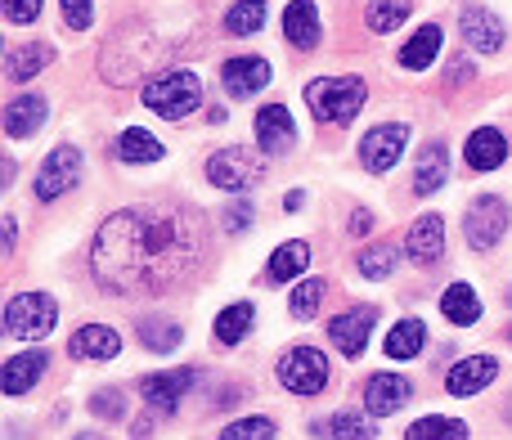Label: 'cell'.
Returning a JSON list of instances; mask_svg holds the SVG:
<instances>
[{"mask_svg":"<svg viewBox=\"0 0 512 440\" xmlns=\"http://www.w3.org/2000/svg\"><path fill=\"white\" fill-rule=\"evenodd\" d=\"M54 319H59L54 297H45V292H18V297H9L0 324H5V337H18V342H41V337L54 333Z\"/></svg>","mask_w":512,"mask_h":440,"instance_id":"4","label":"cell"},{"mask_svg":"<svg viewBox=\"0 0 512 440\" xmlns=\"http://www.w3.org/2000/svg\"><path fill=\"white\" fill-rule=\"evenodd\" d=\"M405 440H468V423H463V418L432 414V418H418L405 432Z\"/></svg>","mask_w":512,"mask_h":440,"instance_id":"33","label":"cell"},{"mask_svg":"<svg viewBox=\"0 0 512 440\" xmlns=\"http://www.w3.org/2000/svg\"><path fill=\"white\" fill-rule=\"evenodd\" d=\"M306 265H310V243L292 238V243L274 247L270 265H265V279H270V283H288V279H297V274L306 270Z\"/></svg>","mask_w":512,"mask_h":440,"instance_id":"27","label":"cell"},{"mask_svg":"<svg viewBox=\"0 0 512 440\" xmlns=\"http://www.w3.org/2000/svg\"><path fill=\"white\" fill-rule=\"evenodd\" d=\"M423 342H427L423 319H400L387 333V355L391 360H414V355H423Z\"/></svg>","mask_w":512,"mask_h":440,"instance_id":"31","label":"cell"},{"mask_svg":"<svg viewBox=\"0 0 512 440\" xmlns=\"http://www.w3.org/2000/svg\"><path fill=\"white\" fill-rule=\"evenodd\" d=\"M90 18H95V9H90V0H63V23L72 27V32H86Z\"/></svg>","mask_w":512,"mask_h":440,"instance_id":"40","label":"cell"},{"mask_svg":"<svg viewBox=\"0 0 512 440\" xmlns=\"http://www.w3.org/2000/svg\"><path fill=\"white\" fill-rule=\"evenodd\" d=\"M373 324H378V310H373V306H355V310H342V315L328 324V337H333V346L346 355V360H360L364 346H369Z\"/></svg>","mask_w":512,"mask_h":440,"instance_id":"10","label":"cell"},{"mask_svg":"<svg viewBox=\"0 0 512 440\" xmlns=\"http://www.w3.org/2000/svg\"><path fill=\"white\" fill-rule=\"evenodd\" d=\"M221 81L234 99H252L256 90L270 86V63L256 59V54H239V59H225L221 63Z\"/></svg>","mask_w":512,"mask_h":440,"instance_id":"14","label":"cell"},{"mask_svg":"<svg viewBox=\"0 0 512 440\" xmlns=\"http://www.w3.org/2000/svg\"><path fill=\"white\" fill-rule=\"evenodd\" d=\"M252 216H256L252 203H234V207H225V212H221V225L230 229V234H243V229L252 225Z\"/></svg>","mask_w":512,"mask_h":440,"instance_id":"42","label":"cell"},{"mask_svg":"<svg viewBox=\"0 0 512 440\" xmlns=\"http://www.w3.org/2000/svg\"><path fill=\"white\" fill-rule=\"evenodd\" d=\"M445 176H450V153H445V144H427L423 158H418V171H414V194L418 198L436 194V189L445 185Z\"/></svg>","mask_w":512,"mask_h":440,"instance_id":"26","label":"cell"},{"mask_svg":"<svg viewBox=\"0 0 512 440\" xmlns=\"http://www.w3.org/2000/svg\"><path fill=\"white\" fill-rule=\"evenodd\" d=\"M310 432L324 436V440H373V418H364L360 409H342V414L333 418H319V423H310Z\"/></svg>","mask_w":512,"mask_h":440,"instance_id":"23","label":"cell"},{"mask_svg":"<svg viewBox=\"0 0 512 440\" xmlns=\"http://www.w3.org/2000/svg\"><path fill=\"white\" fill-rule=\"evenodd\" d=\"M41 5L45 0H5V14H9V23H36L41 18Z\"/></svg>","mask_w":512,"mask_h":440,"instance_id":"41","label":"cell"},{"mask_svg":"<svg viewBox=\"0 0 512 440\" xmlns=\"http://www.w3.org/2000/svg\"><path fill=\"white\" fill-rule=\"evenodd\" d=\"M463 158H468L472 171H495L508 162V140L504 131H495V126H481V131L468 135V149H463Z\"/></svg>","mask_w":512,"mask_h":440,"instance_id":"21","label":"cell"},{"mask_svg":"<svg viewBox=\"0 0 512 440\" xmlns=\"http://www.w3.org/2000/svg\"><path fill=\"white\" fill-rule=\"evenodd\" d=\"M45 126V99L41 95H18L5 104V135L9 140H27Z\"/></svg>","mask_w":512,"mask_h":440,"instance_id":"22","label":"cell"},{"mask_svg":"<svg viewBox=\"0 0 512 440\" xmlns=\"http://www.w3.org/2000/svg\"><path fill=\"white\" fill-rule=\"evenodd\" d=\"M252 319H256L252 301H234V306H225L221 315H216V324H212L216 342H221V346H239L243 337L252 333Z\"/></svg>","mask_w":512,"mask_h":440,"instance_id":"29","label":"cell"},{"mask_svg":"<svg viewBox=\"0 0 512 440\" xmlns=\"http://www.w3.org/2000/svg\"><path fill=\"white\" fill-rule=\"evenodd\" d=\"M265 27V0H239V5L225 14V32L230 36H252Z\"/></svg>","mask_w":512,"mask_h":440,"instance_id":"35","label":"cell"},{"mask_svg":"<svg viewBox=\"0 0 512 440\" xmlns=\"http://www.w3.org/2000/svg\"><path fill=\"white\" fill-rule=\"evenodd\" d=\"M508 203L499 194H481L468 203V212H463V234H468V243L477 247V252H490L495 243H504L508 234Z\"/></svg>","mask_w":512,"mask_h":440,"instance_id":"5","label":"cell"},{"mask_svg":"<svg viewBox=\"0 0 512 440\" xmlns=\"http://www.w3.org/2000/svg\"><path fill=\"white\" fill-rule=\"evenodd\" d=\"M508 342H512V328H508Z\"/></svg>","mask_w":512,"mask_h":440,"instance_id":"47","label":"cell"},{"mask_svg":"<svg viewBox=\"0 0 512 440\" xmlns=\"http://www.w3.org/2000/svg\"><path fill=\"white\" fill-rule=\"evenodd\" d=\"M346 229H351L355 238H364L373 229V212H364V207H360V212H351V225H346Z\"/></svg>","mask_w":512,"mask_h":440,"instance_id":"43","label":"cell"},{"mask_svg":"<svg viewBox=\"0 0 512 440\" xmlns=\"http://www.w3.org/2000/svg\"><path fill=\"white\" fill-rule=\"evenodd\" d=\"M405 144H409V126H405V122H382V126H373V131L360 140V162H364V171H373V176H387V171L400 162Z\"/></svg>","mask_w":512,"mask_h":440,"instance_id":"8","label":"cell"},{"mask_svg":"<svg viewBox=\"0 0 512 440\" xmlns=\"http://www.w3.org/2000/svg\"><path fill=\"white\" fill-rule=\"evenodd\" d=\"M261 176H265V162L252 158L248 149H221L207 158V180H212L216 189H225V194H243V189H252Z\"/></svg>","mask_w":512,"mask_h":440,"instance_id":"7","label":"cell"},{"mask_svg":"<svg viewBox=\"0 0 512 440\" xmlns=\"http://www.w3.org/2000/svg\"><path fill=\"white\" fill-rule=\"evenodd\" d=\"M117 158L122 162H158L162 158V144H158V135H149L144 126H131V131H122L117 135Z\"/></svg>","mask_w":512,"mask_h":440,"instance_id":"32","label":"cell"},{"mask_svg":"<svg viewBox=\"0 0 512 440\" xmlns=\"http://www.w3.org/2000/svg\"><path fill=\"white\" fill-rule=\"evenodd\" d=\"M405 252L414 256V265H441V256H445V220L441 216H418L414 225H409Z\"/></svg>","mask_w":512,"mask_h":440,"instance_id":"16","label":"cell"},{"mask_svg":"<svg viewBox=\"0 0 512 440\" xmlns=\"http://www.w3.org/2000/svg\"><path fill=\"white\" fill-rule=\"evenodd\" d=\"M216 440H274V423L270 418H239V423H230Z\"/></svg>","mask_w":512,"mask_h":440,"instance_id":"38","label":"cell"},{"mask_svg":"<svg viewBox=\"0 0 512 440\" xmlns=\"http://www.w3.org/2000/svg\"><path fill=\"white\" fill-rule=\"evenodd\" d=\"M409 396H414V387H409V378H400V373H373V378L364 382V409H369V418L396 414V409H405Z\"/></svg>","mask_w":512,"mask_h":440,"instance_id":"13","label":"cell"},{"mask_svg":"<svg viewBox=\"0 0 512 440\" xmlns=\"http://www.w3.org/2000/svg\"><path fill=\"white\" fill-rule=\"evenodd\" d=\"M203 265V225L176 207H126L99 225L90 274L113 297L180 288Z\"/></svg>","mask_w":512,"mask_h":440,"instance_id":"1","label":"cell"},{"mask_svg":"<svg viewBox=\"0 0 512 440\" xmlns=\"http://www.w3.org/2000/svg\"><path fill=\"white\" fill-rule=\"evenodd\" d=\"M459 32H463V45H472V50H481V54H495L508 45V32H504V23H499V14H490V9H481V5L463 9Z\"/></svg>","mask_w":512,"mask_h":440,"instance_id":"12","label":"cell"},{"mask_svg":"<svg viewBox=\"0 0 512 440\" xmlns=\"http://www.w3.org/2000/svg\"><path fill=\"white\" fill-rule=\"evenodd\" d=\"M319 306H324V279H306L301 288H292V297H288L292 319H315Z\"/></svg>","mask_w":512,"mask_h":440,"instance_id":"37","label":"cell"},{"mask_svg":"<svg viewBox=\"0 0 512 440\" xmlns=\"http://www.w3.org/2000/svg\"><path fill=\"white\" fill-rule=\"evenodd\" d=\"M441 41H445V32L436 23H427V27H418L414 36H409L405 45H400V68H409V72H423V68H432V59L441 54Z\"/></svg>","mask_w":512,"mask_h":440,"instance_id":"24","label":"cell"},{"mask_svg":"<svg viewBox=\"0 0 512 440\" xmlns=\"http://www.w3.org/2000/svg\"><path fill=\"white\" fill-rule=\"evenodd\" d=\"M409 9H414L409 0H369V9H364V23H369L373 32L387 36V32H396V27L405 23Z\"/></svg>","mask_w":512,"mask_h":440,"instance_id":"34","label":"cell"},{"mask_svg":"<svg viewBox=\"0 0 512 440\" xmlns=\"http://www.w3.org/2000/svg\"><path fill=\"white\" fill-rule=\"evenodd\" d=\"M149 432H153V423H149V418H140V423H135V440H144Z\"/></svg>","mask_w":512,"mask_h":440,"instance_id":"45","label":"cell"},{"mask_svg":"<svg viewBox=\"0 0 512 440\" xmlns=\"http://www.w3.org/2000/svg\"><path fill=\"white\" fill-rule=\"evenodd\" d=\"M279 382L288 391H297V396H319V391L328 387L324 351H315V346H292V351L279 360Z\"/></svg>","mask_w":512,"mask_h":440,"instance_id":"6","label":"cell"},{"mask_svg":"<svg viewBox=\"0 0 512 440\" xmlns=\"http://www.w3.org/2000/svg\"><path fill=\"white\" fill-rule=\"evenodd\" d=\"M292 140H297L292 113L283 104H265L256 113V144H261V153H288Z\"/></svg>","mask_w":512,"mask_h":440,"instance_id":"17","label":"cell"},{"mask_svg":"<svg viewBox=\"0 0 512 440\" xmlns=\"http://www.w3.org/2000/svg\"><path fill=\"white\" fill-rule=\"evenodd\" d=\"M301 203H306V194H288L283 198V212H301Z\"/></svg>","mask_w":512,"mask_h":440,"instance_id":"44","label":"cell"},{"mask_svg":"<svg viewBox=\"0 0 512 440\" xmlns=\"http://www.w3.org/2000/svg\"><path fill=\"white\" fill-rule=\"evenodd\" d=\"M364 81L360 77H319L306 86V104L319 122H333V126H346L355 113L364 108Z\"/></svg>","mask_w":512,"mask_h":440,"instance_id":"3","label":"cell"},{"mask_svg":"<svg viewBox=\"0 0 512 440\" xmlns=\"http://www.w3.org/2000/svg\"><path fill=\"white\" fill-rule=\"evenodd\" d=\"M180 342H185V333H180L176 319H167V315H144L140 319V346H144V351L171 355Z\"/></svg>","mask_w":512,"mask_h":440,"instance_id":"28","label":"cell"},{"mask_svg":"<svg viewBox=\"0 0 512 440\" xmlns=\"http://www.w3.org/2000/svg\"><path fill=\"white\" fill-rule=\"evenodd\" d=\"M117 351H122V337H117V328H108V324L77 328V333H72V342H68L72 360H113Z\"/></svg>","mask_w":512,"mask_h":440,"instance_id":"19","label":"cell"},{"mask_svg":"<svg viewBox=\"0 0 512 440\" xmlns=\"http://www.w3.org/2000/svg\"><path fill=\"white\" fill-rule=\"evenodd\" d=\"M77 440H99V436H77Z\"/></svg>","mask_w":512,"mask_h":440,"instance_id":"46","label":"cell"},{"mask_svg":"<svg viewBox=\"0 0 512 440\" xmlns=\"http://www.w3.org/2000/svg\"><path fill=\"white\" fill-rule=\"evenodd\" d=\"M198 104H203V81H198V72H189V68L162 72V77L144 81V108L158 113V117H167V122L189 117Z\"/></svg>","mask_w":512,"mask_h":440,"instance_id":"2","label":"cell"},{"mask_svg":"<svg viewBox=\"0 0 512 440\" xmlns=\"http://www.w3.org/2000/svg\"><path fill=\"white\" fill-rule=\"evenodd\" d=\"M45 369H50V355L45 351L14 355V360H5V369H0V391H5V396H23V391H32L36 382H41Z\"/></svg>","mask_w":512,"mask_h":440,"instance_id":"18","label":"cell"},{"mask_svg":"<svg viewBox=\"0 0 512 440\" xmlns=\"http://www.w3.org/2000/svg\"><path fill=\"white\" fill-rule=\"evenodd\" d=\"M360 274L364 279H391L396 274V243H378V247H364L360 252Z\"/></svg>","mask_w":512,"mask_h":440,"instance_id":"36","label":"cell"},{"mask_svg":"<svg viewBox=\"0 0 512 440\" xmlns=\"http://www.w3.org/2000/svg\"><path fill=\"white\" fill-rule=\"evenodd\" d=\"M90 414L95 418H108V423H117V418L126 414V405H122V391H95V396H90Z\"/></svg>","mask_w":512,"mask_h":440,"instance_id":"39","label":"cell"},{"mask_svg":"<svg viewBox=\"0 0 512 440\" xmlns=\"http://www.w3.org/2000/svg\"><path fill=\"white\" fill-rule=\"evenodd\" d=\"M441 315L450 319L454 328H472L481 319L477 288H472V283H450V288H445V297H441Z\"/></svg>","mask_w":512,"mask_h":440,"instance_id":"25","label":"cell"},{"mask_svg":"<svg viewBox=\"0 0 512 440\" xmlns=\"http://www.w3.org/2000/svg\"><path fill=\"white\" fill-rule=\"evenodd\" d=\"M77 180H81V153L72 149V144H59V149L41 162V171H36V198L54 203V198L68 194Z\"/></svg>","mask_w":512,"mask_h":440,"instance_id":"9","label":"cell"},{"mask_svg":"<svg viewBox=\"0 0 512 440\" xmlns=\"http://www.w3.org/2000/svg\"><path fill=\"white\" fill-rule=\"evenodd\" d=\"M189 387H194V369H167V373H149V378H140L144 405H153L158 414H176Z\"/></svg>","mask_w":512,"mask_h":440,"instance_id":"11","label":"cell"},{"mask_svg":"<svg viewBox=\"0 0 512 440\" xmlns=\"http://www.w3.org/2000/svg\"><path fill=\"white\" fill-rule=\"evenodd\" d=\"M54 63V50L50 45H14L5 59V77L9 81H32L41 68H50Z\"/></svg>","mask_w":512,"mask_h":440,"instance_id":"30","label":"cell"},{"mask_svg":"<svg viewBox=\"0 0 512 440\" xmlns=\"http://www.w3.org/2000/svg\"><path fill=\"white\" fill-rule=\"evenodd\" d=\"M319 9L315 0H292L288 9H283V36H288V45H297V50H315L319 45Z\"/></svg>","mask_w":512,"mask_h":440,"instance_id":"20","label":"cell"},{"mask_svg":"<svg viewBox=\"0 0 512 440\" xmlns=\"http://www.w3.org/2000/svg\"><path fill=\"white\" fill-rule=\"evenodd\" d=\"M495 378H499L495 355H468V360H459L445 373V391H450V396H477V391H486Z\"/></svg>","mask_w":512,"mask_h":440,"instance_id":"15","label":"cell"}]
</instances>
